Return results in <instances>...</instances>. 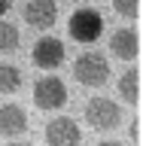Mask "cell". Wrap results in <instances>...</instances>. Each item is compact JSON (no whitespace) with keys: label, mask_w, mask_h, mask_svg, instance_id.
Wrapping results in <instances>:
<instances>
[{"label":"cell","mask_w":143,"mask_h":146,"mask_svg":"<svg viewBox=\"0 0 143 146\" xmlns=\"http://www.w3.org/2000/svg\"><path fill=\"white\" fill-rule=\"evenodd\" d=\"M73 76L85 88H100L110 79V61L104 55H98V52H82L73 61Z\"/></svg>","instance_id":"6da1fadb"},{"label":"cell","mask_w":143,"mask_h":146,"mask_svg":"<svg viewBox=\"0 0 143 146\" xmlns=\"http://www.w3.org/2000/svg\"><path fill=\"white\" fill-rule=\"evenodd\" d=\"M67 31H70V36L76 43H94L104 34V15H100L98 9H91V6H82V9H76L70 15Z\"/></svg>","instance_id":"7a4b0ae2"},{"label":"cell","mask_w":143,"mask_h":146,"mask_svg":"<svg viewBox=\"0 0 143 146\" xmlns=\"http://www.w3.org/2000/svg\"><path fill=\"white\" fill-rule=\"evenodd\" d=\"M85 122L94 131H113L122 122V110H119L116 100H110V98H91L85 104Z\"/></svg>","instance_id":"3957f363"},{"label":"cell","mask_w":143,"mask_h":146,"mask_svg":"<svg viewBox=\"0 0 143 146\" xmlns=\"http://www.w3.org/2000/svg\"><path fill=\"white\" fill-rule=\"evenodd\" d=\"M34 104L40 110H61L67 104V85L58 76H43L34 85Z\"/></svg>","instance_id":"277c9868"},{"label":"cell","mask_w":143,"mask_h":146,"mask_svg":"<svg viewBox=\"0 0 143 146\" xmlns=\"http://www.w3.org/2000/svg\"><path fill=\"white\" fill-rule=\"evenodd\" d=\"M43 137H46L49 146H79L82 143V131H79V125H76L70 116L52 119V122L46 125Z\"/></svg>","instance_id":"5b68a950"},{"label":"cell","mask_w":143,"mask_h":146,"mask_svg":"<svg viewBox=\"0 0 143 146\" xmlns=\"http://www.w3.org/2000/svg\"><path fill=\"white\" fill-rule=\"evenodd\" d=\"M31 61H34L40 70H55V67H61V61H64V43L58 40V36H40V40L34 43Z\"/></svg>","instance_id":"8992f818"},{"label":"cell","mask_w":143,"mask_h":146,"mask_svg":"<svg viewBox=\"0 0 143 146\" xmlns=\"http://www.w3.org/2000/svg\"><path fill=\"white\" fill-rule=\"evenodd\" d=\"M58 18V3L55 0H27L25 6V21L31 27H40V31H49Z\"/></svg>","instance_id":"52a82bcc"},{"label":"cell","mask_w":143,"mask_h":146,"mask_svg":"<svg viewBox=\"0 0 143 146\" xmlns=\"http://www.w3.org/2000/svg\"><path fill=\"white\" fill-rule=\"evenodd\" d=\"M110 49L122 61H134L137 55H140V34L131 31V27H122V31H116V34L110 36Z\"/></svg>","instance_id":"ba28073f"},{"label":"cell","mask_w":143,"mask_h":146,"mask_svg":"<svg viewBox=\"0 0 143 146\" xmlns=\"http://www.w3.org/2000/svg\"><path fill=\"white\" fill-rule=\"evenodd\" d=\"M27 131V113L18 104H0V134L18 137Z\"/></svg>","instance_id":"9c48e42d"},{"label":"cell","mask_w":143,"mask_h":146,"mask_svg":"<svg viewBox=\"0 0 143 146\" xmlns=\"http://www.w3.org/2000/svg\"><path fill=\"white\" fill-rule=\"evenodd\" d=\"M119 94H122L131 107H137V104H140V70L122 73V79H119Z\"/></svg>","instance_id":"30bf717a"},{"label":"cell","mask_w":143,"mask_h":146,"mask_svg":"<svg viewBox=\"0 0 143 146\" xmlns=\"http://www.w3.org/2000/svg\"><path fill=\"white\" fill-rule=\"evenodd\" d=\"M21 88V70L15 64H0V94H15Z\"/></svg>","instance_id":"8fae6325"},{"label":"cell","mask_w":143,"mask_h":146,"mask_svg":"<svg viewBox=\"0 0 143 146\" xmlns=\"http://www.w3.org/2000/svg\"><path fill=\"white\" fill-rule=\"evenodd\" d=\"M21 43V34H18L15 25H9V21H0V55H12Z\"/></svg>","instance_id":"7c38bea8"},{"label":"cell","mask_w":143,"mask_h":146,"mask_svg":"<svg viewBox=\"0 0 143 146\" xmlns=\"http://www.w3.org/2000/svg\"><path fill=\"white\" fill-rule=\"evenodd\" d=\"M113 9L122 18H137L140 15V0H113Z\"/></svg>","instance_id":"4fadbf2b"},{"label":"cell","mask_w":143,"mask_h":146,"mask_svg":"<svg viewBox=\"0 0 143 146\" xmlns=\"http://www.w3.org/2000/svg\"><path fill=\"white\" fill-rule=\"evenodd\" d=\"M131 140H134V146H140V119L131 122Z\"/></svg>","instance_id":"5bb4252c"},{"label":"cell","mask_w":143,"mask_h":146,"mask_svg":"<svg viewBox=\"0 0 143 146\" xmlns=\"http://www.w3.org/2000/svg\"><path fill=\"white\" fill-rule=\"evenodd\" d=\"M9 6H12V0H0V15H6Z\"/></svg>","instance_id":"9a60e30c"},{"label":"cell","mask_w":143,"mask_h":146,"mask_svg":"<svg viewBox=\"0 0 143 146\" xmlns=\"http://www.w3.org/2000/svg\"><path fill=\"white\" fill-rule=\"evenodd\" d=\"M94 146H122V143H116V140H100V143H94Z\"/></svg>","instance_id":"2e32d148"},{"label":"cell","mask_w":143,"mask_h":146,"mask_svg":"<svg viewBox=\"0 0 143 146\" xmlns=\"http://www.w3.org/2000/svg\"><path fill=\"white\" fill-rule=\"evenodd\" d=\"M9 146H34V143H9Z\"/></svg>","instance_id":"e0dca14e"}]
</instances>
